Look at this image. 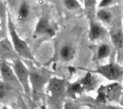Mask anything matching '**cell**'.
<instances>
[{"label":"cell","instance_id":"6da1fadb","mask_svg":"<svg viewBox=\"0 0 123 109\" xmlns=\"http://www.w3.org/2000/svg\"><path fill=\"white\" fill-rule=\"evenodd\" d=\"M8 27H9V34L12 40V45L15 52L19 56L24 58H26L30 60H34V58L32 55V53L27 43L24 40H22L21 38H19V37L17 34L13 22H12L11 17L9 14H8Z\"/></svg>","mask_w":123,"mask_h":109},{"label":"cell","instance_id":"7a4b0ae2","mask_svg":"<svg viewBox=\"0 0 123 109\" xmlns=\"http://www.w3.org/2000/svg\"><path fill=\"white\" fill-rule=\"evenodd\" d=\"M123 93V86L118 83H111L106 86H101L98 91L97 99L100 102L118 101Z\"/></svg>","mask_w":123,"mask_h":109},{"label":"cell","instance_id":"3957f363","mask_svg":"<svg viewBox=\"0 0 123 109\" xmlns=\"http://www.w3.org/2000/svg\"><path fill=\"white\" fill-rule=\"evenodd\" d=\"M90 73L100 74L109 80L120 82L123 77V68L115 63H110L105 65H100L96 70H87Z\"/></svg>","mask_w":123,"mask_h":109},{"label":"cell","instance_id":"277c9868","mask_svg":"<svg viewBox=\"0 0 123 109\" xmlns=\"http://www.w3.org/2000/svg\"><path fill=\"white\" fill-rule=\"evenodd\" d=\"M14 72L17 78V80L22 85L24 91L27 93H30L29 86V75L30 72L27 68L25 66L22 62L19 59H16L13 64Z\"/></svg>","mask_w":123,"mask_h":109},{"label":"cell","instance_id":"5b68a950","mask_svg":"<svg viewBox=\"0 0 123 109\" xmlns=\"http://www.w3.org/2000/svg\"><path fill=\"white\" fill-rule=\"evenodd\" d=\"M29 80L32 84L34 93H38L43 90L44 85L46 83L47 79L37 72H31L30 73Z\"/></svg>","mask_w":123,"mask_h":109},{"label":"cell","instance_id":"8992f818","mask_svg":"<svg viewBox=\"0 0 123 109\" xmlns=\"http://www.w3.org/2000/svg\"><path fill=\"white\" fill-rule=\"evenodd\" d=\"M65 89V80L58 78H53L50 80L48 90L50 96L55 98L60 97L63 95Z\"/></svg>","mask_w":123,"mask_h":109},{"label":"cell","instance_id":"52a82bcc","mask_svg":"<svg viewBox=\"0 0 123 109\" xmlns=\"http://www.w3.org/2000/svg\"><path fill=\"white\" fill-rule=\"evenodd\" d=\"M35 32L39 34H47L50 37H53L55 34V30L50 27L49 21L46 17H42L40 19L36 26Z\"/></svg>","mask_w":123,"mask_h":109},{"label":"cell","instance_id":"ba28073f","mask_svg":"<svg viewBox=\"0 0 123 109\" xmlns=\"http://www.w3.org/2000/svg\"><path fill=\"white\" fill-rule=\"evenodd\" d=\"M0 73L5 82H15L17 80L14 72L9 65L3 61L0 62Z\"/></svg>","mask_w":123,"mask_h":109},{"label":"cell","instance_id":"9c48e42d","mask_svg":"<svg viewBox=\"0 0 123 109\" xmlns=\"http://www.w3.org/2000/svg\"><path fill=\"white\" fill-rule=\"evenodd\" d=\"M105 34L104 29L97 23L92 22L90 23V27L89 31V38L92 41H95L101 38Z\"/></svg>","mask_w":123,"mask_h":109},{"label":"cell","instance_id":"30bf717a","mask_svg":"<svg viewBox=\"0 0 123 109\" xmlns=\"http://www.w3.org/2000/svg\"><path fill=\"white\" fill-rule=\"evenodd\" d=\"M79 82L81 84L84 90L86 89L88 91L94 90L97 84V79L92 75L90 72H88L87 74L85 75V77L83 78Z\"/></svg>","mask_w":123,"mask_h":109},{"label":"cell","instance_id":"8fae6325","mask_svg":"<svg viewBox=\"0 0 123 109\" xmlns=\"http://www.w3.org/2000/svg\"><path fill=\"white\" fill-rule=\"evenodd\" d=\"M111 40L116 49L120 50L123 47V32L122 30L115 29L110 32Z\"/></svg>","mask_w":123,"mask_h":109},{"label":"cell","instance_id":"7c38bea8","mask_svg":"<svg viewBox=\"0 0 123 109\" xmlns=\"http://www.w3.org/2000/svg\"><path fill=\"white\" fill-rule=\"evenodd\" d=\"M60 55L61 58L65 61H70L71 60L75 55V50L72 47L71 45L66 44L64 45L61 50H60Z\"/></svg>","mask_w":123,"mask_h":109},{"label":"cell","instance_id":"4fadbf2b","mask_svg":"<svg viewBox=\"0 0 123 109\" xmlns=\"http://www.w3.org/2000/svg\"><path fill=\"white\" fill-rule=\"evenodd\" d=\"M12 46L13 45L7 40L0 42V55L6 58L12 57L14 55Z\"/></svg>","mask_w":123,"mask_h":109},{"label":"cell","instance_id":"5bb4252c","mask_svg":"<svg viewBox=\"0 0 123 109\" xmlns=\"http://www.w3.org/2000/svg\"><path fill=\"white\" fill-rule=\"evenodd\" d=\"M110 47L107 44H102L97 49V57L99 60H103L105 58H107L110 55Z\"/></svg>","mask_w":123,"mask_h":109},{"label":"cell","instance_id":"9a60e30c","mask_svg":"<svg viewBox=\"0 0 123 109\" xmlns=\"http://www.w3.org/2000/svg\"><path fill=\"white\" fill-rule=\"evenodd\" d=\"M83 90H84V88H83L81 84L80 83V82H76V83H72L68 86L67 92L71 96H75L77 94L81 93L83 91Z\"/></svg>","mask_w":123,"mask_h":109},{"label":"cell","instance_id":"2e32d148","mask_svg":"<svg viewBox=\"0 0 123 109\" xmlns=\"http://www.w3.org/2000/svg\"><path fill=\"white\" fill-rule=\"evenodd\" d=\"M97 17L102 22L109 23L111 22L112 16L110 11H108L105 9H100L97 12Z\"/></svg>","mask_w":123,"mask_h":109},{"label":"cell","instance_id":"e0dca14e","mask_svg":"<svg viewBox=\"0 0 123 109\" xmlns=\"http://www.w3.org/2000/svg\"><path fill=\"white\" fill-rule=\"evenodd\" d=\"M29 6L26 2H23L21 5L19 9V16L20 18L22 19H25L26 17H27V16L29 15Z\"/></svg>","mask_w":123,"mask_h":109},{"label":"cell","instance_id":"ac0fdd59","mask_svg":"<svg viewBox=\"0 0 123 109\" xmlns=\"http://www.w3.org/2000/svg\"><path fill=\"white\" fill-rule=\"evenodd\" d=\"M66 7L70 10L77 9L81 7V5L78 0H63Z\"/></svg>","mask_w":123,"mask_h":109},{"label":"cell","instance_id":"d6986e66","mask_svg":"<svg viewBox=\"0 0 123 109\" xmlns=\"http://www.w3.org/2000/svg\"><path fill=\"white\" fill-rule=\"evenodd\" d=\"M114 0H102L99 3V8H104L105 6H107L109 5H110Z\"/></svg>","mask_w":123,"mask_h":109},{"label":"cell","instance_id":"ffe728a7","mask_svg":"<svg viewBox=\"0 0 123 109\" xmlns=\"http://www.w3.org/2000/svg\"><path fill=\"white\" fill-rule=\"evenodd\" d=\"M6 93V86L4 83L0 80V98H2Z\"/></svg>","mask_w":123,"mask_h":109},{"label":"cell","instance_id":"44dd1931","mask_svg":"<svg viewBox=\"0 0 123 109\" xmlns=\"http://www.w3.org/2000/svg\"><path fill=\"white\" fill-rule=\"evenodd\" d=\"M5 14V9L3 4L0 1V17H3Z\"/></svg>","mask_w":123,"mask_h":109},{"label":"cell","instance_id":"7402d4cb","mask_svg":"<svg viewBox=\"0 0 123 109\" xmlns=\"http://www.w3.org/2000/svg\"><path fill=\"white\" fill-rule=\"evenodd\" d=\"M120 103H121V105L123 106V92L122 93V95L120 96Z\"/></svg>","mask_w":123,"mask_h":109}]
</instances>
